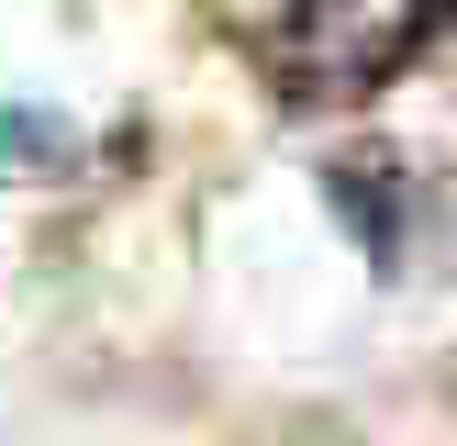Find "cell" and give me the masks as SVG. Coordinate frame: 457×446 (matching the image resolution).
I'll return each mask as SVG.
<instances>
[{"label":"cell","instance_id":"obj_1","mask_svg":"<svg viewBox=\"0 0 457 446\" xmlns=\"http://www.w3.org/2000/svg\"><path fill=\"white\" fill-rule=\"evenodd\" d=\"M457 0H290L268 22V78L312 112H346V101H379L402 67L436 56Z\"/></svg>","mask_w":457,"mask_h":446}]
</instances>
